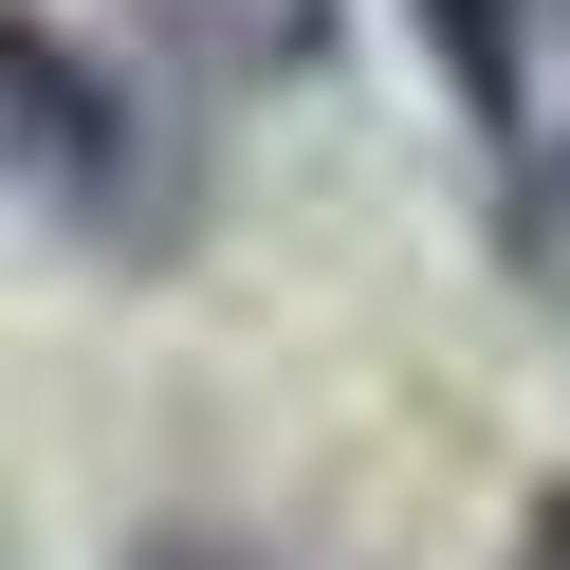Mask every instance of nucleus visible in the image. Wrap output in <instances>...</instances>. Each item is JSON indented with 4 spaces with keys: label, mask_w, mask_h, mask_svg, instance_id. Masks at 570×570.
I'll return each mask as SVG.
<instances>
[{
    "label": "nucleus",
    "mask_w": 570,
    "mask_h": 570,
    "mask_svg": "<svg viewBox=\"0 0 570 570\" xmlns=\"http://www.w3.org/2000/svg\"><path fill=\"white\" fill-rule=\"evenodd\" d=\"M111 19L166 75H203V92H295V75H332V38H350V0H111Z\"/></svg>",
    "instance_id": "obj_2"
},
{
    "label": "nucleus",
    "mask_w": 570,
    "mask_h": 570,
    "mask_svg": "<svg viewBox=\"0 0 570 570\" xmlns=\"http://www.w3.org/2000/svg\"><path fill=\"white\" fill-rule=\"evenodd\" d=\"M129 570H258V552H239V533H148Z\"/></svg>",
    "instance_id": "obj_3"
},
{
    "label": "nucleus",
    "mask_w": 570,
    "mask_h": 570,
    "mask_svg": "<svg viewBox=\"0 0 570 570\" xmlns=\"http://www.w3.org/2000/svg\"><path fill=\"white\" fill-rule=\"evenodd\" d=\"M515 570H570V479H552V497L515 515Z\"/></svg>",
    "instance_id": "obj_4"
},
{
    "label": "nucleus",
    "mask_w": 570,
    "mask_h": 570,
    "mask_svg": "<svg viewBox=\"0 0 570 570\" xmlns=\"http://www.w3.org/2000/svg\"><path fill=\"white\" fill-rule=\"evenodd\" d=\"M0 185L38 203L56 239H92V258H185V222H203L166 111L111 56H75L56 19H19V0H0Z\"/></svg>",
    "instance_id": "obj_1"
}]
</instances>
